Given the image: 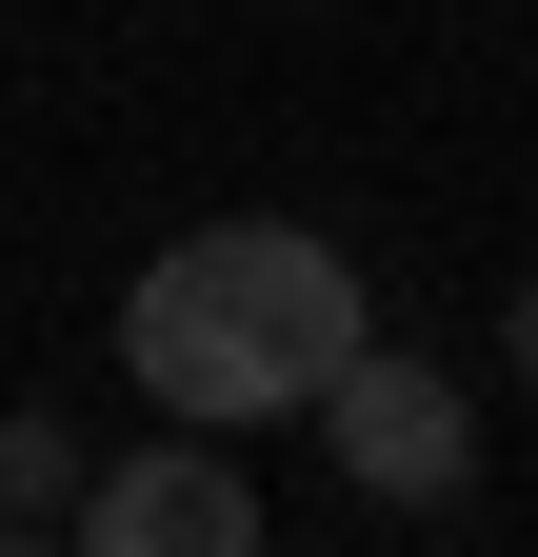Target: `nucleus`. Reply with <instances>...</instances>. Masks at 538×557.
Returning a JSON list of instances; mask_svg holds the SVG:
<instances>
[{
    "label": "nucleus",
    "mask_w": 538,
    "mask_h": 557,
    "mask_svg": "<svg viewBox=\"0 0 538 557\" xmlns=\"http://www.w3.org/2000/svg\"><path fill=\"white\" fill-rule=\"evenodd\" d=\"M359 338H379V299H359V259L319 220H199V239L140 259V299H120V379L160 418H199V438H259V418H299Z\"/></svg>",
    "instance_id": "f257e3e1"
},
{
    "label": "nucleus",
    "mask_w": 538,
    "mask_h": 557,
    "mask_svg": "<svg viewBox=\"0 0 538 557\" xmlns=\"http://www.w3.org/2000/svg\"><path fill=\"white\" fill-rule=\"evenodd\" d=\"M299 418H319V438H340V478H359L379 518H439L458 478H479V398H458L439 359H399V338H359V359L319 379Z\"/></svg>",
    "instance_id": "f03ea898"
},
{
    "label": "nucleus",
    "mask_w": 538,
    "mask_h": 557,
    "mask_svg": "<svg viewBox=\"0 0 538 557\" xmlns=\"http://www.w3.org/2000/svg\"><path fill=\"white\" fill-rule=\"evenodd\" d=\"M81 557H259V478H240V438L160 418L140 458H100V478H81Z\"/></svg>",
    "instance_id": "7ed1b4c3"
},
{
    "label": "nucleus",
    "mask_w": 538,
    "mask_h": 557,
    "mask_svg": "<svg viewBox=\"0 0 538 557\" xmlns=\"http://www.w3.org/2000/svg\"><path fill=\"white\" fill-rule=\"evenodd\" d=\"M40 518H81V398L0 418V537H40Z\"/></svg>",
    "instance_id": "20e7f679"
},
{
    "label": "nucleus",
    "mask_w": 538,
    "mask_h": 557,
    "mask_svg": "<svg viewBox=\"0 0 538 557\" xmlns=\"http://www.w3.org/2000/svg\"><path fill=\"white\" fill-rule=\"evenodd\" d=\"M499 379L538 398V278H518V299H499Z\"/></svg>",
    "instance_id": "39448f33"
}]
</instances>
